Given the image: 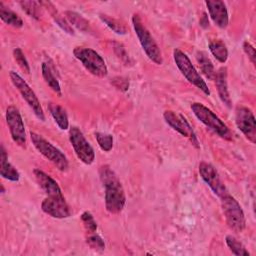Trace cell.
<instances>
[{
    "label": "cell",
    "instance_id": "9a60e30c",
    "mask_svg": "<svg viewBox=\"0 0 256 256\" xmlns=\"http://www.w3.org/2000/svg\"><path fill=\"white\" fill-rule=\"evenodd\" d=\"M209 16L212 19V21L218 26L219 28H226L229 22L228 18V12L226 9V6L223 1L216 0V1H206L205 2Z\"/></svg>",
    "mask_w": 256,
    "mask_h": 256
},
{
    "label": "cell",
    "instance_id": "d590c367",
    "mask_svg": "<svg viewBox=\"0 0 256 256\" xmlns=\"http://www.w3.org/2000/svg\"><path fill=\"white\" fill-rule=\"evenodd\" d=\"M200 26L203 27V28H207L209 26V20H208V17H207V14L206 13H202V16L200 18Z\"/></svg>",
    "mask_w": 256,
    "mask_h": 256
},
{
    "label": "cell",
    "instance_id": "e575fe53",
    "mask_svg": "<svg viewBox=\"0 0 256 256\" xmlns=\"http://www.w3.org/2000/svg\"><path fill=\"white\" fill-rule=\"evenodd\" d=\"M114 49H115L117 55H119V58H121L125 63H129V55L127 54L126 50L124 49V47L121 44L116 43L114 46Z\"/></svg>",
    "mask_w": 256,
    "mask_h": 256
},
{
    "label": "cell",
    "instance_id": "6da1fadb",
    "mask_svg": "<svg viewBox=\"0 0 256 256\" xmlns=\"http://www.w3.org/2000/svg\"><path fill=\"white\" fill-rule=\"evenodd\" d=\"M99 176L105 188L106 210L111 214L120 213L125 206L126 196L118 176L109 165H102L99 168Z\"/></svg>",
    "mask_w": 256,
    "mask_h": 256
},
{
    "label": "cell",
    "instance_id": "ac0fdd59",
    "mask_svg": "<svg viewBox=\"0 0 256 256\" xmlns=\"http://www.w3.org/2000/svg\"><path fill=\"white\" fill-rule=\"evenodd\" d=\"M0 164H1L0 174L3 178L13 182L19 181L20 174L17 171V169L8 161V155L3 145H1V150H0Z\"/></svg>",
    "mask_w": 256,
    "mask_h": 256
},
{
    "label": "cell",
    "instance_id": "836d02e7",
    "mask_svg": "<svg viewBox=\"0 0 256 256\" xmlns=\"http://www.w3.org/2000/svg\"><path fill=\"white\" fill-rule=\"evenodd\" d=\"M243 50L244 52L246 53V55L248 56V58L250 59V61L252 62V64H255V49L254 47L248 42V41H245L243 43Z\"/></svg>",
    "mask_w": 256,
    "mask_h": 256
},
{
    "label": "cell",
    "instance_id": "603a6c76",
    "mask_svg": "<svg viewBox=\"0 0 256 256\" xmlns=\"http://www.w3.org/2000/svg\"><path fill=\"white\" fill-rule=\"evenodd\" d=\"M0 18L3 22L14 28H21L23 26V20L2 2H0Z\"/></svg>",
    "mask_w": 256,
    "mask_h": 256
},
{
    "label": "cell",
    "instance_id": "83f0119b",
    "mask_svg": "<svg viewBox=\"0 0 256 256\" xmlns=\"http://www.w3.org/2000/svg\"><path fill=\"white\" fill-rule=\"evenodd\" d=\"M19 5L29 16L34 19H39L41 15V2L37 1H20Z\"/></svg>",
    "mask_w": 256,
    "mask_h": 256
},
{
    "label": "cell",
    "instance_id": "d6a6232c",
    "mask_svg": "<svg viewBox=\"0 0 256 256\" xmlns=\"http://www.w3.org/2000/svg\"><path fill=\"white\" fill-rule=\"evenodd\" d=\"M112 84L120 91H127L129 88V81L123 77H115L112 79Z\"/></svg>",
    "mask_w": 256,
    "mask_h": 256
},
{
    "label": "cell",
    "instance_id": "7402d4cb",
    "mask_svg": "<svg viewBox=\"0 0 256 256\" xmlns=\"http://www.w3.org/2000/svg\"><path fill=\"white\" fill-rule=\"evenodd\" d=\"M42 77H43L44 81L46 82V84L55 93H57L60 96L61 95V87H60L59 81H58V79L56 78V76L53 72V68L47 62L42 63Z\"/></svg>",
    "mask_w": 256,
    "mask_h": 256
},
{
    "label": "cell",
    "instance_id": "2e32d148",
    "mask_svg": "<svg viewBox=\"0 0 256 256\" xmlns=\"http://www.w3.org/2000/svg\"><path fill=\"white\" fill-rule=\"evenodd\" d=\"M34 175L37 180V183L42 188V190L47 194V196L64 197L58 183L51 176H49L40 169H35Z\"/></svg>",
    "mask_w": 256,
    "mask_h": 256
},
{
    "label": "cell",
    "instance_id": "8d00e7d4",
    "mask_svg": "<svg viewBox=\"0 0 256 256\" xmlns=\"http://www.w3.org/2000/svg\"><path fill=\"white\" fill-rule=\"evenodd\" d=\"M4 192H5L4 187H3V185H1V193H2V194H4Z\"/></svg>",
    "mask_w": 256,
    "mask_h": 256
},
{
    "label": "cell",
    "instance_id": "d4e9b609",
    "mask_svg": "<svg viewBox=\"0 0 256 256\" xmlns=\"http://www.w3.org/2000/svg\"><path fill=\"white\" fill-rule=\"evenodd\" d=\"M65 18L70 23V25L75 26L77 29L81 31H88L89 30V22L86 20L82 15L74 12V11H65Z\"/></svg>",
    "mask_w": 256,
    "mask_h": 256
},
{
    "label": "cell",
    "instance_id": "30bf717a",
    "mask_svg": "<svg viewBox=\"0 0 256 256\" xmlns=\"http://www.w3.org/2000/svg\"><path fill=\"white\" fill-rule=\"evenodd\" d=\"M6 123L12 140L20 147H26V132L19 110L15 106H8L6 110Z\"/></svg>",
    "mask_w": 256,
    "mask_h": 256
},
{
    "label": "cell",
    "instance_id": "5bb4252c",
    "mask_svg": "<svg viewBox=\"0 0 256 256\" xmlns=\"http://www.w3.org/2000/svg\"><path fill=\"white\" fill-rule=\"evenodd\" d=\"M41 208L44 213L47 215L57 218L63 219L67 218L71 215L70 208L65 201L64 197H49L47 196L41 204Z\"/></svg>",
    "mask_w": 256,
    "mask_h": 256
},
{
    "label": "cell",
    "instance_id": "277c9868",
    "mask_svg": "<svg viewBox=\"0 0 256 256\" xmlns=\"http://www.w3.org/2000/svg\"><path fill=\"white\" fill-rule=\"evenodd\" d=\"M30 138L37 151L42 154L47 160L53 163L56 168H58L60 171H66L68 169L69 164L67 157L60 149L55 147L44 137L35 132H30Z\"/></svg>",
    "mask_w": 256,
    "mask_h": 256
},
{
    "label": "cell",
    "instance_id": "1f68e13d",
    "mask_svg": "<svg viewBox=\"0 0 256 256\" xmlns=\"http://www.w3.org/2000/svg\"><path fill=\"white\" fill-rule=\"evenodd\" d=\"M13 56H14V59L15 61L17 62V64L19 65V67L27 74L30 73V66H29V63L23 53V51L20 49V48H15L13 50Z\"/></svg>",
    "mask_w": 256,
    "mask_h": 256
},
{
    "label": "cell",
    "instance_id": "e0dca14e",
    "mask_svg": "<svg viewBox=\"0 0 256 256\" xmlns=\"http://www.w3.org/2000/svg\"><path fill=\"white\" fill-rule=\"evenodd\" d=\"M214 80H215L217 91H218V95H219L221 101L227 107H231L232 101H231V98H230V95H229V91H228L227 68L226 67H221L220 69H218V71L216 72Z\"/></svg>",
    "mask_w": 256,
    "mask_h": 256
},
{
    "label": "cell",
    "instance_id": "4fadbf2b",
    "mask_svg": "<svg viewBox=\"0 0 256 256\" xmlns=\"http://www.w3.org/2000/svg\"><path fill=\"white\" fill-rule=\"evenodd\" d=\"M199 174L203 181L210 187V189L216 194L219 198H222L226 194H228V191L220 179L216 169L208 162L202 161L199 164Z\"/></svg>",
    "mask_w": 256,
    "mask_h": 256
},
{
    "label": "cell",
    "instance_id": "52a82bcc",
    "mask_svg": "<svg viewBox=\"0 0 256 256\" xmlns=\"http://www.w3.org/2000/svg\"><path fill=\"white\" fill-rule=\"evenodd\" d=\"M173 58L176 66L183 74V76L193 84L195 87L200 89L204 94L210 95V90L206 84V82L202 79L201 75L197 72L195 67L192 65L189 57L180 49H175L173 51Z\"/></svg>",
    "mask_w": 256,
    "mask_h": 256
},
{
    "label": "cell",
    "instance_id": "5b68a950",
    "mask_svg": "<svg viewBox=\"0 0 256 256\" xmlns=\"http://www.w3.org/2000/svg\"><path fill=\"white\" fill-rule=\"evenodd\" d=\"M220 199L223 214L228 227L234 232H242L245 229L246 220L240 204L229 193Z\"/></svg>",
    "mask_w": 256,
    "mask_h": 256
},
{
    "label": "cell",
    "instance_id": "7a4b0ae2",
    "mask_svg": "<svg viewBox=\"0 0 256 256\" xmlns=\"http://www.w3.org/2000/svg\"><path fill=\"white\" fill-rule=\"evenodd\" d=\"M191 110L200 122H202L207 128L216 133L219 137L227 141H231L233 139L232 132L228 126L205 105L202 103L194 102L191 104Z\"/></svg>",
    "mask_w": 256,
    "mask_h": 256
},
{
    "label": "cell",
    "instance_id": "4dcf8cb0",
    "mask_svg": "<svg viewBox=\"0 0 256 256\" xmlns=\"http://www.w3.org/2000/svg\"><path fill=\"white\" fill-rule=\"evenodd\" d=\"M86 243L91 249L96 251H103L105 248V243L103 239L96 233L88 234V237L86 238Z\"/></svg>",
    "mask_w": 256,
    "mask_h": 256
},
{
    "label": "cell",
    "instance_id": "9c48e42d",
    "mask_svg": "<svg viewBox=\"0 0 256 256\" xmlns=\"http://www.w3.org/2000/svg\"><path fill=\"white\" fill-rule=\"evenodd\" d=\"M69 140L78 159L86 165L92 164L95 159L94 150L78 127L73 126L70 128Z\"/></svg>",
    "mask_w": 256,
    "mask_h": 256
},
{
    "label": "cell",
    "instance_id": "4316f807",
    "mask_svg": "<svg viewBox=\"0 0 256 256\" xmlns=\"http://www.w3.org/2000/svg\"><path fill=\"white\" fill-rule=\"evenodd\" d=\"M226 244L228 248L231 250V252L237 256H249V252L246 250L245 246L238 241L234 236L232 235H227L226 236Z\"/></svg>",
    "mask_w": 256,
    "mask_h": 256
},
{
    "label": "cell",
    "instance_id": "cb8c5ba5",
    "mask_svg": "<svg viewBox=\"0 0 256 256\" xmlns=\"http://www.w3.org/2000/svg\"><path fill=\"white\" fill-rule=\"evenodd\" d=\"M211 54L221 63H225L228 59V50L226 45L221 40H212L209 43Z\"/></svg>",
    "mask_w": 256,
    "mask_h": 256
},
{
    "label": "cell",
    "instance_id": "ffe728a7",
    "mask_svg": "<svg viewBox=\"0 0 256 256\" xmlns=\"http://www.w3.org/2000/svg\"><path fill=\"white\" fill-rule=\"evenodd\" d=\"M48 109L58 127L61 130H66L69 127V121L65 109L62 106L55 103H49Z\"/></svg>",
    "mask_w": 256,
    "mask_h": 256
},
{
    "label": "cell",
    "instance_id": "ba28073f",
    "mask_svg": "<svg viewBox=\"0 0 256 256\" xmlns=\"http://www.w3.org/2000/svg\"><path fill=\"white\" fill-rule=\"evenodd\" d=\"M10 79L13 83V85L17 88V90L20 92L21 96L23 97V99L26 101V103L29 105V107L32 109L33 113L35 114V116L41 120L44 121L45 120V115L43 112V109L40 105V102L36 96V94L34 93V91L32 90V88L25 82V80L16 72L14 71H10L9 73Z\"/></svg>",
    "mask_w": 256,
    "mask_h": 256
},
{
    "label": "cell",
    "instance_id": "d6986e66",
    "mask_svg": "<svg viewBox=\"0 0 256 256\" xmlns=\"http://www.w3.org/2000/svg\"><path fill=\"white\" fill-rule=\"evenodd\" d=\"M41 5H43L51 14L53 20L56 22V24L62 29L64 30V32L70 34V35H74V30L72 28V26L70 25V23L67 21V19H65L59 12L58 10L55 8V6L51 3V2H41Z\"/></svg>",
    "mask_w": 256,
    "mask_h": 256
},
{
    "label": "cell",
    "instance_id": "7c38bea8",
    "mask_svg": "<svg viewBox=\"0 0 256 256\" xmlns=\"http://www.w3.org/2000/svg\"><path fill=\"white\" fill-rule=\"evenodd\" d=\"M163 117L165 122L171 128H173L175 131L180 133L182 136L187 137L196 148H199V142L196 137V134L192 126L189 124V122L183 115L177 112H174L172 110H166L163 113Z\"/></svg>",
    "mask_w": 256,
    "mask_h": 256
},
{
    "label": "cell",
    "instance_id": "8992f818",
    "mask_svg": "<svg viewBox=\"0 0 256 256\" xmlns=\"http://www.w3.org/2000/svg\"><path fill=\"white\" fill-rule=\"evenodd\" d=\"M73 54L92 75L102 78L108 74L104 59L95 50L87 47H75Z\"/></svg>",
    "mask_w": 256,
    "mask_h": 256
},
{
    "label": "cell",
    "instance_id": "484cf974",
    "mask_svg": "<svg viewBox=\"0 0 256 256\" xmlns=\"http://www.w3.org/2000/svg\"><path fill=\"white\" fill-rule=\"evenodd\" d=\"M99 17H100L101 21L104 22L106 24V26H108L116 34L124 35V34L127 33L126 26L122 22H120L118 19H115V18H113L109 15H106V14H100Z\"/></svg>",
    "mask_w": 256,
    "mask_h": 256
},
{
    "label": "cell",
    "instance_id": "f546056e",
    "mask_svg": "<svg viewBox=\"0 0 256 256\" xmlns=\"http://www.w3.org/2000/svg\"><path fill=\"white\" fill-rule=\"evenodd\" d=\"M81 220L83 223V226L87 232V234H92V233H96L97 230V223L94 219V217L92 216V214L88 211H85L82 215H81Z\"/></svg>",
    "mask_w": 256,
    "mask_h": 256
},
{
    "label": "cell",
    "instance_id": "3957f363",
    "mask_svg": "<svg viewBox=\"0 0 256 256\" xmlns=\"http://www.w3.org/2000/svg\"><path fill=\"white\" fill-rule=\"evenodd\" d=\"M132 25L147 57L155 64L161 65L163 61L161 51L138 14H133Z\"/></svg>",
    "mask_w": 256,
    "mask_h": 256
},
{
    "label": "cell",
    "instance_id": "44dd1931",
    "mask_svg": "<svg viewBox=\"0 0 256 256\" xmlns=\"http://www.w3.org/2000/svg\"><path fill=\"white\" fill-rule=\"evenodd\" d=\"M196 60L199 65L201 72L205 75V77L209 80H214L216 72L211 60L208 58L207 54L203 51H198L196 53Z\"/></svg>",
    "mask_w": 256,
    "mask_h": 256
},
{
    "label": "cell",
    "instance_id": "f1b7e54d",
    "mask_svg": "<svg viewBox=\"0 0 256 256\" xmlns=\"http://www.w3.org/2000/svg\"><path fill=\"white\" fill-rule=\"evenodd\" d=\"M95 137L97 143L101 150L105 152H109L113 147V136L111 134L103 133V132H96Z\"/></svg>",
    "mask_w": 256,
    "mask_h": 256
},
{
    "label": "cell",
    "instance_id": "8fae6325",
    "mask_svg": "<svg viewBox=\"0 0 256 256\" xmlns=\"http://www.w3.org/2000/svg\"><path fill=\"white\" fill-rule=\"evenodd\" d=\"M235 123L237 128L251 142H256V121L253 112L245 106H237L235 109Z\"/></svg>",
    "mask_w": 256,
    "mask_h": 256
}]
</instances>
